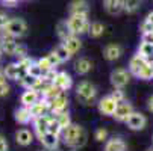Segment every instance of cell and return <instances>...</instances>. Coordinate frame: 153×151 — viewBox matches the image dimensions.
<instances>
[{"label":"cell","instance_id":"6da1fadb","mask_svg":"<svg viewBox=\"0 0 153 151\" xmlns=\"http://www.w3.org/2000/svg\"><path fill=\"white\" fill-rule=\"evenodd\" d=\"M62 141L65 145H68L70 148H82L86 144V132L85 128L79 124H70L68 127H65L62 130Z\"/></svg>","mask_w":153,"mask_h":151},{"label":"cell","instance_id":"7a4b0ae2","mask_svg":"<svg viewBox=\"0 0 153 151\" xmlns=\"http://www.w3.org/2000/svg\"><path fill=\"white\" fill-rule=\"evenodd\" d=\"M76 95L80 100V103L93 104V101L96 100V95H97V89H96V86L93 83L82 82V83L77 85V88H76Z\"/></svg>","mask_w":153,"mask_h":151},{"label":"cell","instance_id":"3957f363","mask_svg":"<svg viewBox=\"0 0 153 151\" xmlns=\"http://www.w3.org/2000/svg\"><path fill=\"white\" fill-rule=\"evenodd\" d=\"M67 24H68L70 30L74 35L86 33V32H88V29H90L88 15H70V18L67 20Z\"/></svg>","mask_w":153,"mask_h":151},{"label":"cell","instance_id":"277c9868","mask_svg":"<svg viewBox=\"0 0 153 151\" xmlns=\"http://www.w3.org/2000/svg\"><path fill=\"white\" fill-rule=\"evenodd\" d=\"M27 30V24H26V21L25 20H21V18H9L8 21V24L5 26V29L2 30L3 33L12 36V38H20V36H23Z\"/></svg>","mask_w":153,"mask_h":151},{"label":"cell","instance_id":"5b68a950","mask_svg":"<svg viewBox=\"0 0 153 151\" xmlns=\"http://www.w3.org/2000/svg\"><path fill=\"white\" fill-rule=\"evenodd\" d=\"M49 103V112H52L53 115L62 112V110H67L68 107V97L65 95V92H59L56 97H53L52 100L47 101Z\"/></svg>","mask_w":153,"mask_h":151},{"label":"cell","instance_id":"8992f818","mask_svg":"<svg viewBox=\"0 0 153 151\" xmlns=\"http://www.w3.org/2000/svg\"><path fill=\"white\" fill-rule=\"evenodd\" d=\"M129 80H130V74H129L126 70L118 68V70H114V71L111 73V83H112L114 88L123 89L124 86L129 83Z\"/></svg>","mask_w":153,"mask_h":151},{"label":"cell","instance_id":"52a82bcc","mask_svg":"<svg viewBox=\"0 0 153 151\" xmlns=\"http://www.w3.org/2000/svg\"><path fill=\"white\" fill-rule=\"evenodd\" d=\"M56 88L59 89V91H68L71 86H73V79H71V76L68 74V73H65V71H61V73H56V76H55V79H53V82H52Z\"/></svg>","mask_w":153,"mask_h":151},{"label":"cell","instance_id":"ba28073f","mask_svg":"<svg viewBox=\"0 0 153 151\" xmlns=\"http://www.w3.org/2000/svg\"><path fill=\"white\" fill-rule=\"evenodd\" d=\"M126 124H127V127L130 128V130H143V128L146 127V124H147V119H146V116L143 113L132 112L127 116Z\"/></svg>","mask_w":153,"mask_h":151},{"label":"cell","instance_id":"9c48e42d","mask_svg":"<svg viewBox=\"0 0 153 151\" xmlns=\"http://www.w3.org/2000/svg\"><path fill=\"white\" fill-rule=\"evenodd\" d=\"M132 112H134L132 104L127 103V101H121V103L117 104V107H115V110H114L112 116H114L117 121H120V122H126L127 116L132 113Z\"/></svg>","mask_w":153,"mask_h":151},{"label":"cell","instance_id":"30bf717a","mask_svg":"<svg viewBox=\"0 0 153 151\" xmlns=\"http://www.w3.org/2000/svg\"><path fill=\"white\" fill-rule=\"evenodd\" d=\"M117 101L111 97V95H108V97H103L100 101H99V112L102 115H106V116H112L114 110H115V107H117Z\"/></svg>","mask_w":153,"mask_h":151},{"label":"cell","instance_id":"8fae6325","mask_svg":"<svg viewBox=\"0 0 153 151\" xmlns=\"http://www.w3.org/2000/svg\"><path fill=\"white\" fill-rule=\"evenodd\" d=\"M50 115H41V116H36L32 119L33 122V130H35V135L39 138L41 135L47 133V127H49V121H50Z\"/></svg>","mask_w":153,"mask_h":151},{"label":"cell","instance_id":"7c38bea8","mask_svg":"<svg viewBox=\"0 0 153 151\" xmlns=\"http://www.w3.org/2000/svg\"><path fill=\"white\" fill-rule=\"evenodd\" d=\"M49 110V103L47 100H44L42 97H39L38 101H35L32 106H29V112L32 115V118L41 116V115H46V112Z\"/></svg>","mask_w":153,"mask_h":151},{"label":"cell","instance_id":"4fadbf2b","mask_svg":"<svg viewBox=\"0 0 153 151\" xmlns=\"http://www.w3.org/2000/svg\"><path fill=\"white\" fill-rule=\"evenodd\" d=\"M17 46H18V44L15 42V39H14L12 36H9V35H6V33H3V36H0V49H2L3 53L14 56V52H15Z\"/></svg>","mask_w":153,"mask_h":151},{"label":"cell","instance_id":"5bb4252c","mask_svg":"<svg viewBox=\"0 0 153 151\" xmlns=\"http://www.w3.org/2000/svg\"><path fill=\"white\" fill-rule=\"evenodd\" d=\"M90 6L86 0H73L70 3V15H88Z\"/></svg>","mask_w":153,"mask_h":151},{"label":"cell","instance_id":"9a60e30c","mask_svg":"<svg viewBox=\"0 0 153 151\" xmlns=\"http://www.w3.org/2000/svg\"><path fill=\"white\" fill-rule=\"evenodd\" d=\"M39 141H41L42 147H44L46 150H49V151L56 150L58 145H59V136L58 135H53V133H49V132L44 133V135H41L39 136Z\"/></svg>","mask_w":153,"mask_h":151},{"label":"cell","instance_id":"2e32d148","mask_svg":"<svg viewBox=\"0 0 153 151\" xmlns=\"http://www.w3.org/2000/svg\"><path fill=\"white\" fill-rule=\"evenodd\" d=\"M147 62H149L147 57H144V56H141L140 53H137L132 59H130V62H129V70H130V73H132L134 76H137V74L140 73V70L146 65Z\"/></svg>","mask_w":153,"mask_h":151},{"label":"cell","instance_id":"e0dca14e","mask_svg":"<svg viewBox=\"0 0 153 151\" xmlns=\"http://www.w3.org/2000/svg\"><path fill=\"white\" fill-rule=\"evenodd\" d=\"M14 119H15L18 124L26 125V124H29L33 118H32V115H30V112H29V107L21 106L20 109H15V112H14Z\"/></svg>","mask_w":153,"mask_h":151},{"label":"cell","instance_id":"ac0fdd59","mask_svg":"<svg viewBox=\"0 0 153 151\" xmlns=\"http://www.w3.org/2000/svg\"><path fill=\"white\" fill-rule=\"evenodd\" d=\"M39 92L38 91H35V89H32V88H29V89H26L23 94H21V98H20V101H21V104H23L25 107H29V106H32L35 101H38L39 100Z\"/></svg>","mask_w":153,"mask_h":151},{"label":"cell","instance_id":"d6986e66","mask_svg":"<svg viewBox=\"0 0 153 151\" xmlns=\"http://www.w3.org/2000/svg\"><path fill=\"white\" fill-rule=\"evenodd\" d=\"M15 141H17V144L21 145V147H27V145H30L32 141H33V133L29 132V130H26V128H21V130H18V132L15 133Z\"/></svg>","mask_w":153,"mask_h":151},{"label":"cell","instance_id":"ffe728a7","mask_svg":"<svg viewBox=\"0 0 153 151\" xmlns=\"http://www.w3.org/2000/svg\"><path fill=\"white\" fill-rule=\"evenodd\" d=\"M62 44H64V47L67 49L71 55L77 53V52L80 50V47H82V42H80V39H79L76 35H71L70 38L64 39V41H62Z\"/></svg>","mask_w":153,"mask_h":151},{"label":"cell","instance_id":"44dd1931","mask_svg":"<svg viewBox=\"0 0 153 151\" xmlns=\"http://www.w3.org/2000/svg\"><path fill=\"white\" fill-rule=\"evenodd\" d=\"M105 9L111 15L120 14L123 11V0H105Z\"/></svg>","mask_w":153,"mask_h":151},{"label":"cell","instance_id":"7402d4cb","mask_svg":"<svg viewBox=\"0 0 153 151\" xmlns=\"http://www.w3.org/2000/svg\"><path fill=\"white\" fill-rule=\"evenodd\" d=\"M105 151H126V142L120 138H112L106 142Z\"/></svg>","mask_w":153,"mask_h":151},{"label":"cell","instance_id":"603a6c76","mask_svg":"<svg viewBox=\"0 0 153 151\" xmlns=\"http://www.w3.org/2000/svg\"><path fill=\"white\" fill-rule=\"evenodd\" d=\"M3 73L6 76V79L9 80H18L20 79V68H18V63L17 62H11L3 68Z\"/></svg>","mask_w":153,"mask_h":151},{"label":"cell","instance_id":"cb8c5ba5","mask_svg":"<svg viewBox=\"0 0 153 151\" xmlns=\"http://www.w3.org/2000/svg\"><path fill=\"white\" fill-rule=\"evenodd\" d=\"M91 68H93V63H91L88 59H85V57L79 59V60L74 63V70H76V73L80 74V76L88 74V73L91 71Z\"/></svg>","mask_w":153,"mask_h":151},{"label":"cell","instance_id":"d4e9b609","mask_svg":"<svg viewBox=\"0 0 153 151\" xmlns=\"http://www.w3.org/2000/svg\"><path fill=\"white\" fill-rule=\"evenodd\" d=\"M59 92H62V91H59L53 83H47V85L44 86V88L41 89L39 95H41L42 98H44V100H47V101H49V100H52L53 97H56Z\"/></svg>","mask_w":153,"mask_h":151},{"label":"cell","instance_id":"484cf974","mask_svg":"<svg viewBox=\"0 0 153 151\" xmlns=\"http://www.w3.org/2000/svg\"><path fill=\"white\" fill-rule=\"evenodd\" d=\"M121 47L120 46H117V44H111V46H108L106 49H105V57L108 59V60H115V59H118L120 56H121Z\"/></svg>","mask_w":153,"mask_h":151},{"label":"cell","instance_id":"4316f807","mask_svg":"<svg viewBox=\"0 0 153 151\" xmlns=\"http://www.w3.org/2000/svg\"><path fill=\"white\" fill-rule=\"evenodd\" d=\"M56 32H58V36H59L62 41L67 39V38H70L71 35H74V33L70 30L68 24H67V20H65V21H61V23L56 26Z\"/></svg>","mask_w":153,"mask_h":151},{"label":"cell","instance_id":"83f0119b","mask_svg":"<svg viewBox=\"0 0 153 151\" xmlns=\"http://www.w3.org/2000/svg\"><path fill=\"white\" fill-rule=\"evenodd\" d=\"M137 77H140V79H143V80H150V79H153V62H152V60H149L146 65L140 70V73L137 74Z\"/></svg>","mask_w":153,"mask_h":151},{"label":"cell","instance_id":"f1b7e54d","mask_svg":"<svg viewBox=\"0 0 153 151\" xmlns=\"http://www.w3.org/2000/svg\"><path fill=\"white\" fill-rule=\"evenodd\" d=\"M55 118H56V121L59 122V125H61L62 130H64L65 127H68V125L71 124V118H70L68 110H62V112L56 113V115H55Z\"/></svg>","mask_w":153,"mask_h":151},{"label":"cell","instance_id":"f546056e","mask_svg":"<svg viewBox=\"0 0 153 151\" xmlns=\"http://www.w3.org/2000/svg\"><path fill=\"white\" fill-rule=\"evenodd\" d=\"M38 82H39V79H36V77H33V76H30V74H26L25 77L20 79L21 86H23V88H26V89H29V88L35 89V86L38 85Z\"/></svg>","mask_w":153,"mask_h":151},{"label":"cell","instance_id":"4dcf8cb0","mask_svg":"<svg viewBox=\"0 0 153 151\" xmlns=\"http://www.w3.org/2000/svg\"><path fill=\"white\" fill-rule=\"evenodd\" d=\"M53 52H55V53H56V56L59 57L61 63H62V62H67V60H70V59H71V56H73V55H71V53H70L67 49L64 47V44H59V46H58V47H56Z\"/></svg>","mask_w":153,"mask_h":151},{"label":"cell","instance_id":"1f68e13d","mask_svg":"<svg viewBox=\"0 0 153 151\" xmlns=\"http://www.w3.org/2000/svg\"><path fill=\"white\" fill-rule=\"evenodd\" d=\"M105 32V26L102 23H99V21H94V23L90 24V29H88V33L93 36V38H99L102 36Z\"/></svg>","mask_w":153,"mask_h":151},{"label":"cell","instance_id":"d6a6232c","mask_svg":"<svg viewBox=\"0 0 153 151\" xmlns=\"http://www.w3.org/2000/svg\"><path fill=\"white\" fill-rule=\"evenodd\" d=\"M140 2L141 0H123V11H126L127 14L137 12V9L140 8Z\"/></svg>","mask_w":153,"mask_h":151},{"label":"cell","instance_id":"836d02e7","mask_svg":"<svg viewBox=\"0 0 153 151\" xmlns=\"http://www.w3.org/2000/svg\"><path fill=\"white\" fill-rule=\"evenodd\" d=\"M138 53L144 57H147L150 60V57L153 56V46L152 44H147V42H143L141 41V44H140V49H138Z\"/></svg>","mask_w":153,"mask_h":151},{"label":"cell","instance_id":"e575fe53","mask_svg":"<svg viewBox=\"0 0 153 151\" xmlns=\"http://www.w3.org/2000/svg\"><path fill=\"white\" fill-rule=\"evenodd\" d=\"M47 132H49V133H53V135H58V136H61V133H62V128H61V125H59V122L56 121L55 116H52L50 121H49Z\"/></svg>","mask_w":153,"mask_h":151},{"label":"cell","instance_id":"d590c367","mask_svg":"<svg viewBox=\"0 0 153 151\" xmlns=\"http://www.w3.org/2000/svg\"><path fill=\"white\" fill-rule=\"evenodd\" d=\"M27 74H30V76H33V77H36V79H41L44 73H42V70L38 67L36 62H32V65H30L29 70H27Z\"/></svg>","mask_w":153,"mask_h":151},{"label":"cell","instance_id":"8d00e7d4","mask_svg":"<svg viewBox=\"0 0 153 151\" xmlns=\"http://www.w3.org/2000/svg\"><path fill=\"white\" fill-rule=\"evenodd\" d=\"M14 56L17 57V60H21V59H25L26 56H27V49L25 47V46H17V49H15V52H14Z\"/></svg>","mask_w":153,"mask_h":151},{"label":"cell","instance_id":"74e56055","mask_svg":"<svg viewBox=\"0 0 153 151\" xmlns=\"http://www.w3.org/2000/svg\"><path fill=\"white\" fill-rule=\"evenodd\" d=\"M36 63H38V67L42 70V73H46V71H49V70L53 68V67L50 65V62L47 60V57H41V59H38Z\"/></svg>","mask_w":153,"mask_h":151},{"label":"cell","instance_id":"f35d334b","mask_svg":"<svg viewBox=\"0 0 153 151\" xmlns=\"http://www.w3.org/2000/svg\"><path fill=\"white\" fill-rule=\"evenodd\" d=\"M94 138H96V141H99V142H105V141L108 139V130H106V128H97Z\"/></svg>","mask_w":153,"mask_h":151},{"label":"cell","instance_id":"ab89813d","mask_svg":"<svg viewBox=\"0 0 153 151\" xmlns=\"http://www.w3.org/2000/svg\"><path fill=\"white\" fill-rule=\"evenodd\" d=\"M46 57H47V60L50 62V65H52L53 68H56V67L59 65V63H61V60H59V57L56 56V53H55V52H52V53H49V55H47Z\"/></svg>","mask_w":153,"mask_h":151},{"label":"cell","instance_id":"60d3db41","mask_svg":"<svg viewBox=\"0 0 153 151\" xmlns=\"http://www.w3.org/2000/svg\"><path fill=\"white\" fill-rule=\"evenodd\" d=\"M111 97H112L117 103L124 101V92H123V89H120V88H115V91L111 94Z\"/></svg>","mask_w":153,"mask_h":151},{"label":"cell","instance_id":"b9f144b4","mask_svg":"<svg viewBox=\"0 0 153 151\" xmlns=\"http://www.w3.org/2000/svg\"><path fill=\"white\" fill-rule=\"evenodd\" d=\"M11 88H9V85L6 82H0V97H6L9 94Z\"/></svg>","mask_w":153,"mask_h":151},{"label":"cell","instance_id":"7bdbcfd3","mask_svg":"<svg viewBox=\"0 0 153 151\" xmlns=\"http://www.w3.org/2000/svg\"><path fill=\"white\" fill-rule=\"evenodd\" d=\"M141 39H143V42H147V44H152L153 46V30L152 32H144Z\"/></svg>","mask_w":153,"mask_h":151},{"label":"cell","instance_id":"ee69618b","mask_svg":"<svg viewBox=\"0 0 153 151\" xmlns=\"http://www.w3.org/2000/svg\"><path fill=\"white\" fill-rule=\"evenodd\" d=\"M8 21H9V17L5 12H0V30L5 29V26L8 24Z\"/></svg>","mask_w":153,"mask_h":151},{"label":"cell","instance_id":"f6af8a7d","mask_svg":"<svg viewBox=\"0 0 153 151\" xmlns=\"http://www.w3.org/2000/svg\"><path fill=\"white\" fill-rule=\"evenodd\" d=\"M153 30V24H150L149 21H143V24H141V33H144V32H152Z\"/></svg>","mask_w":153,"mask_h":151},{"label":"cell","instance_id":"bcb514c9","mask_svg":"<svg viewBox=\"0 0 153 151\" xmlns=\"http://www.w3.org/2000/svg\"><path fill=\"white\" fill-rule=\"evenodd\" d=\"M0 151H8V142L2 135H0Z\"/></svg>","mask_w":153,"mask_h":151},{"label":"cell","instance_id":"7dc6e473","mask_svg":"<svg viewBox=\"0 0 153 151\" xmlns=\"http://www.w3.org/2000/svg\"><path fill=\"white\" fill-rule=\"evenodd\" d=\"M2 3L8 8H14L17 3H18V0H2Z\"/></svg>","mask_w":153,"mask_h":151},{"label":"cell","instance_id":"c3c4849f","mask_svg":"<svg viewBox=\"0 0 153 151\" xmlns=\"http://www.w3.org/2000/svg\"><path fill=\"white\" fill-rule=\"evenodd\" d=\"M147 107H149V110H150V112H153V95L149 98V104H147Z\"/></svg>","mask_w":153,"mask_h":151},{"label":"cell","instance_id":"681fc988","mask_svg":"<svg viewBox=\"0 0 153 151\" xmlns=\"http://www.w3.org/2000/svg\"><path fill=\"white\" fill-rule=\"evenodd\" d=\"M146 21H149L150 24H153V12H150V14L146 17Z\"/></svg>","mask_w":153,"mask_h":151},{"label":"cell","instance_id":"f907efd6","mask_svg":"<svg viewBox=\"0 0 153 151\" xmlns=\"http://www.w3.org/2000/svg\"><path fill=\"white\" fill-rule=\"evenodd\" d=\"M0 82H6V76H5V73H3L2 68H0Z\"/></svg>","mask_w":153,"mask_h":151},{"label":"cell","instance_id":"816d5d0a","mask_svg":"<svg viewBox=\"0 0 153 151\" xmlns=\"http://www.w3.org/2000/svg\"><path fill=\"white\" fill-rule=\"evenodd\" d=\"M2 56H3V52H2V49H0V59H2Z\"/></svg>","mask_w":153,"mask_h":151},{"label":"cell","instance_id":"f5cc1de1","mask_svg":"<svg viewBox=\"0 0 153 151\" xmlns=\"http://www.w3.org/2000/svg\"><path fill=\"white\" fill-rule=\"evenodd\" d=\"M149 151H153V148H150V150H149Z\"/></svg>","mask_w":153,"mask_h":151},{"label":"cell","instance_id":"db71d44e","mask_svg":"<svg viewBox=\"0 0 153 151\" xmlns=\"http://www.w3.org/2000/svg\"><path fill=\"white\" fill-rule=\"evenodd\" d=\"M73 151H74V150H73Z\"/></svg>","mask_w":153,"mask_h":151}]
</instances>
